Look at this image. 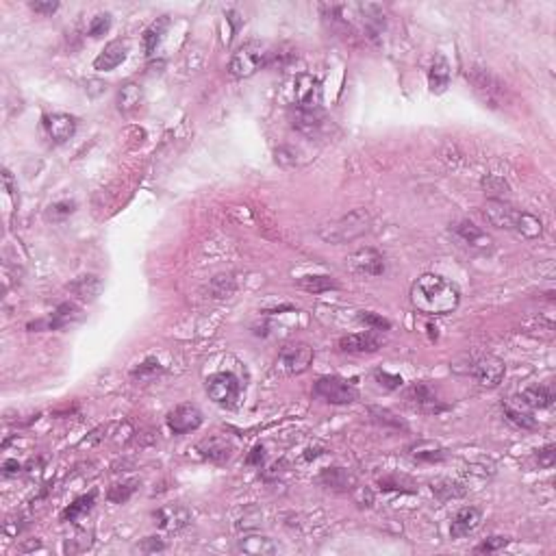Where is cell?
I'll use <instances>...</instances> for the list:
<instances>
[{
	"label": "cell",
	"mask_w": 556,
	"mask_h": 556,
	"mask_svg": "<svg viewBox=\"0 0 556 556\" xmlns=\"http://www.w3.org/2000/svg\"><path fill=\"white\" fill-rule=\"evenodd\" d=\"M408 300L422 315H448L456 311L460 302L458 287L439 274H422L411 285Z\"/></svg>",
	"instance_id": "obj_1"
},
{
	"label": "cell",
	"mask_w": 556,
	"mask_h": 556,
	"mask_svg": "<svg viewBox=\"0 0 556 556\" xmlns=\"http://www.w3.org/2000/svg\"><path fill=\"white\" fill-rule=\"evenodd\" d=\"M483 215L491 226L515 230L518 235L526 240H537L543 233V222L537 215L508 205L506 200H487L483 205Z\"/></svg>",
	"instance_id": "obj_2"
},
{
	"label": "cell",
	"mask_w": 556,
	"mask_h": 556,
	"mask_svg": "<svg viewBox=\"0 0 556 556\" xmlns=\"http://www.w3.org/2000/svg\"><path fill=\"white\" fill-rule=\"evenodd\" d=\"M369 228H372V215H369V211L354 209L331 224H324L319 228V237L326 244H348L365 235Z\"/></svg>",
	"instance_id": "obj_3"
},
{
	"label": "cell",
	"mask_w": 556,
	"mask_h": 556,
	"mask_svg": "<svg viewBox=\"0 0 556 556\" xmlns=\"http://www.w3.org/2000/svg\"><path fill=\"white\" fill-rule=\"evenodd\" d=\"M463 359H465V363H463V367H454V372L476 379L480 387L493 389L504 381L506 365L502 359L493 354H465Z\"/></svg>",
	"instance_id": "obj_4"
},
{
	"label": "cell",
	"mask_w": 556,
	"mask_h": 556,
	"mask_svg": "<svg viewBox=\"0 0 556 556\" xmlns=\"http://www.w3.org/2000/svg\"><path fill=\"white\" fill-rule=\"evenodd\" d=\"M272 55L274 51H269L265 43L261 41H248L233 53L228 63V72L235 78H248L252 74H257L261 68L272 63Z\"/></svg>",
	"instance_id": "obj_5"
},
{
	"label": "cell",
	"mask_w": 556,
	"mask_h": 556,
	"mask_svg": "<svg viewBox=\"0 0 556 556\" xmlns=\"http://www.w3.org/2000/svg\"><path fill=\"white\" fill-rule=\"evenodd\" d=\"M313 396L329 404H350L359 400V389L339 376H321L313 385Z\"/></svg>",
	"instance_id": "obj_6"
},
{
	"label": "cell",
	"mask_w": 556,
	"mask_h": 556,
	"mask_svg": "<svg viewBox=\"0 0 556 556\" xmlns=\"http://www.w3.org/2000/svg\"><path fill=\"white\" fill-rule=\"evenodd\" d=\"M311 363H313V348L309 344L298 341V344L283 346V350L278 352V359H276V369L287 376H298V374L307 372Z\"/></svg>",
	"instance_id": "obj_7"
},
{
	"label": "cell",
	"mask_w": 556,
	"mask_h": 556,
	"mask_svg": "<svg viewBox=\"0 0 556 556\" xmlns=\"http://www.w3.org/2000/svg\"><path fill=\"white\" fill-rule=\"evenodd\" d=\"M207 393L209 398L220 406H235L242 396V383L235 374L230 372H217L207 379Z\"/></svg>",
	"instance_id": "obj_8"
},
{
	"label": "cell",
	"mask_w": 556,
	"mask_h": 556,
	"mask_svg": "<svg viewBox=\"0 0 556 556\" xmlns=\"http://www.w3.org/2000/svg\"><path fill=\"white\" fill-rule=\"evenodd\" d=\"M450 233L463 246H468L472 250H478V252H491L493 250V237L487 233V230H483L480 226H476L470 220H458V222L450 224Z\"/></svg>",
	"instance_id": "obj_9"
},
{
	"label": "cell",
	"mask_w": 556,
	"mask_h": 556,
	"mask_svg": "<svg viewBox=\"0 0 556 556\" xmlns=\"http://www.w3.org/2000/svg\"><path fill=\"white\" fill-rule=\"evenodd\" d=\"M465 76H468V81L474 85V89L478 91V94L485 98V101H489L493 107L495 105H500V101L506 96V85L495 76V74H491L489 70H485V68H470L468 72H465Z\"/></svg>",
	"instance_id": "obj_10"
},
{
	"label": "cell",
	"mask_w": 556,
	"mask_h": 556,
	"mask_svg": "<svg viewBox=\"0 0 556 556\" xmlns=\"http://www.w3.org/2000/svg\"><path fill=\"white\" fill-rule=\"evenodd\" d=\"M294 107L307 111H321V83L311 74L296 76L294 83Z\"/></svg>",
	"instance_id": "obj_11"
},
{
	"label": "cell",
	"mask_w": 556,
	"mask_h": 556,
	"mask_svg": "<svg viewBox=\"0 0 556 556\" xmlns=\"http://www.w3.org/2000/svg\"><path fill=\"white\" fill-rule=\"evenodd\" d=\"M165 424L174 435H187L202 426V411L196 404H178L168 413Z\"/></svg>",
	"instance_id": "obj_12"
},
{
	"label": "cell",
	"mask_w": 556,
	"mask_h": 556,
	"mask_svg": "<svg viewBox=\"0 0 556 556\" xmlns=\"http://www.w3.org/2000/svg\"><path fill=\"white\" fill-rule=\"evenodd\" d=\"M350 269L361 276H381L385 272V257L374 248H361L350 259Z\"/></svg>",
	"instance_id": "obj_13"
},
{
	"label": "cell",
	"mask_w": 556,
	"mask_h": 556,
	"mask_svg": "<svg viewBox=\"0 0 556 556\" xmlns=\"http://www.w3.org/2000/svg\"><path fill=\"white\" fill-rule=\"evenodd\" d=\"M43 128L51 142L66 144L68 139L76 133V120L68 113H53L43 118Z\"/></svg>",
	"instance_id": "obj_14"
},
{
	"label": "cell",
	"mask_w": 556,
	"mask_h": 556,
	"mask_svg": "<svg viewBox=\"0 0 556 556\" xmlns=\"http://www.w3.org/2000/svg\"><path fill=\"white\" fill-rule=\"evenodd\" d=\"M383 348V337L376 331H365V333H354L346 335L339 339V350L352 352V354H363V352H376Z\"/></svg>",
	"instance_id": "obj_15"
},
{
	"label": "cell",
	"mask_w": 556,
	"mask_h": 556,
	"mask_svg": "<svg viewBox=\"0 0 556 556\" xmlns=\"http://www.w3.org/2000/svg\"><path fill=\"white\" fill-rule=\"evenodd\" d=\"M480 522H483L480 508H476V506L460 508L452 520V528H450L452 539H465V537L474 535L480 528Z\"/></svg>",
	"instance_id": "obj_16"
},
{
	"label": "cell",
	"mask_w": 556,
	"mask_h": 556,
	"mask_svg": "<svg viewBox=\"0 0 556 556\" xmlns=\"http://www.w3.org/2000/svg\"><path fill=\"white\" fill-rule=\"evenodd\" d=\"M292 126L307 135V137H319L326 128V118L321 111H307V109H292Z\"/></svg>",
	"instance_id": "obj_17"
},
{
	"label": "cell",
	"mask_w": 556,
	"mask_h": 556,
	"mask_svg": "<svg viewBox=\"0 0 556 556\" xmlns=\"http://www.w3.org/2000/svg\"><path fill=\"white\" fill-rule=\"evenodd\" d=\"M406 400H408L415 408H420V411H424V413H441V411L448 408V406L435 396V391H433L428 385H424V383L413 385V387L408 389V393H406Z\"/></svg>",
	"instance_id": "obj_18"
},
{
	"label": "cell",
	"mask_w": 556,
	"mask_h": 556,
	"mask_svg": "<svg viewBox=\"0 0 556 556\" xmlns=\"http://www.w3.org/2000/svg\"><path fill=\"white\" fill-rule=\"evenodd\" d=\"M126 53H128V43L122 41V39H115V41H109L103 53L96 57L94 61V68L101 70V72H109V70H115L124 59H126Z\"/></svg>",
	"instance_id": "obj_19"
},
{
	"label": "cell",
	"mask_w": 556,
	"mask_h": 556,
	"mask_svg": "<svg viewBox=\"0 0 556 556\" xmlns=\"http://www.w3.org/2000/svg\"><path fill=\"white\" fill-rule=\"evenodd\" d=\"M153 518L157 520V526L163 528V530H180L182 526H187V522H190L187 508H182L178 504L159 508V511H155Z\"/></svg>",
	"instance_id": "obj_20"
},
{
	"label": "cell",
	"mask_w": 556,
	"mask_h": 556,
	"mask_svg": "<svg viewBox=\"0 0 556 556\" xmlns=\"http://www.w3.org/2000/svg\"><path fill=\"white\" fill-rule=\"evenodd\" d=\"M448 85H450V63L443 55H437L428 72V87L433 94H443Z\"/></svg>",
	"instance_id": "obj_21"
},
{
	"label": "cell",
	"mask_w": 556,
	"mask_h": 556,
	"mask_svg": "<svg viewBox=\"0 0 556 556\" xmlns=\"http://www.w3.org/2000/svg\"><path fill=\"white\" fill-rule=\"evenodd\" d=\"M520 402L528 408H550L554 404V391L547 385H535L520 393Z\"/></svg>",
	"instance_id": "obj_22"
},
{
	"label": "cell",
	"mask_w": 556,
	"mask_h": 556,
	"mask_svg": "<svg viewBox=\"0 0 556 556\" xmlns=\"http://www.w3.org/2000/svg\"><path fill=\"white\" fill-rule=\"evenodd\" d=\"M81 317V311H78V307H74V304H70V302H66V304H61L55 313H53V317L48 319V321H43V324H35V329H39V326H46L48 331H59V329H66V326H70L72 321H76Z\"/></svg>",
	"instance_id": "obj_23"
},
{
	"label": "cell",
	"mask_w": 556,
	"mask_h": 556,
	"mask_svg": "<svg viewBox=\"0 0 556 556\" xmlns=\"http://www.w3.org/2000/svg\"><path fill=\"white\" fill-rule=\"evenodd\" d=\"M319 483L324 487H331V489H339V491H346V489H354L356 485V478L348 472V470H341V468H331V470H324L321 476H319Z\"/></svg>",
	"instance_id": "obj_24"
},
{
	"label": "cell",
	"mask_w": 556,
	"mask_h": 556,
	"mask_svg": "<svg viewBox=\"0 0 556 556\" xmlns=\"http://www.w3.org/2000/svg\"><path fill=\"white\" fill-rule=\"evenodd\" d=\"M101 289H103V283H101V278L94 276V274L81 276V278H76V281L70 285V292L76 294L81 300H87V302L96 300V296L101 294Z\"/></svg>",
	"instance_id": "obj_25"
},
{
	"label": "cell",
	"mask_w": 556,
	"mask_h": 556,
	"mask_svg": "<svg viewBox=\"0 0 556 556\" xmlns=\"http://www.w3.org/2000/svg\"><path fill=\"white\" fill-rule=\"evenodd\" d=\"M142 98H144L142 87H139L137 83H126L118 91V109L122 113H130L142 105Z\"/></svg>",
	"instance_id": "obj_26"
},
{
	"label": "cell",
	"mask_w": 556,
	"mask_h": 556,
	"mask_svg": "<svg viewBox=\"0 0 556 556\" xmlns=\"http://www.w3.org/2000/svg\"><path fill=\"white\" fill-rule=\"evenodd\" d=\"M230 448L224 439H220V437H211V439H205V441H200L198 443V452L205 456V458H209V460H215V463H222V460H226L228 456H230Z\"/></svg>",
	"instance_id": "obj_27"
},
{
	"label": "cell",
	"mask_w": 556,
	"mask_h": 556,
	"mask_svg": "<svg viewBox=\"0 0 556 556\" xmlns=\"http://www.w3.org/2000/svg\"><path fill=\"white\" fill-rule=\"evenodd\" d=\"M240 547L246 552V554H254V556H263V554H276L278 552V545L267 539V537H259V535H252V537H244L240 541Z\"/></svg>",
	"instance_id": "obj_28"
},
{
	"label": "cell",
	"mask_w": 556,
	"mask_h": 556,
	"mask_svg": "<svg viewBox=\"0 0 556 556\" xmlns=\"http://www.w3.org/2000/svg\"><path fill=\"white\" fill-rule=\"evenodd\" d=\"M94 502H96V491H89L87 495L76 498V500L66 508V511H63V520H66V522H78L85 513L91 511Z\"/></svg>",
	"instance_id": "obj_29"
},
{
	"label": "cell",
	"mask_w": 556,
	"mask_h": 556,
	"mask_svg": "<svg viewBox=\"0 0 556 556\" xmlns=\"http://www.w3.org/2000/svg\"><path fill=\"white\" fill-rule=\"evenodd\" d=\"M300 287L311 294H321L329 289H339V283L333 276H304L300 281Z\"/></svg>",
	"instance_id": "obj_30"
},
{
	"label": "cell",
	"mask_w": 556,
	"mask_h": 556,
	"mask_svg": "<svg viewBox=\"0 0 556 556\" xmlns=\"http://www.w3.org/2000/svg\"><path fill=\"white\" fill-rule=\"evenodd\" d=\"M480 185H483L485 194L491 196L489 200H504V196L508 194V182L498 174H487Z\"/></svg>",
	"instance_id": "obj_31"
},
{
	"label": "cell",
	"mask_w": 556,
	"mask_h": 556,
	"mask_svg": "<svg viewBox=\"0 0 556 556\" xmlns=\"http://www.w3.org/2000/svg\"><path fill=\"white\" fill-rule=\"evenodd\" d=\"M163 372V367H161V363L157 361V359H146L142 365H137L133 372H130V379L133 381H139V383H144V381H150V379H155L157 374H161Z\"/></svg>",
	"instance_id": "obj_32"
},
{
	"label": "cell",
	"mask_w": 556,
	"mask_h": 556,
	"mask_svg": "<svg viewBox=\"0 0 556 556\" xmlns=\"http://www.w3.org/2000/svg\"><path fill=\"white\" fill-rule=\"evenodd\" d=\"M504 413H506V417L511 420L515 426H520V428H526V431H532V428H537V420L530 415V413H526V411H520V408H515V406H511V404H506L504 406Z\"/></svg>",
	"instance_id": "obj_33"
},
{
	"label": "cell",
	"mask_w": 556,
	"mask_h": 556,
	"mask_svg": "<svg viewBox=\"0 0 556 556\" xmlns=\"http://www.w3.org/2000/svg\"><path fill=\"white\" fill-rule=\"evenodd\" d=\"M369 415H372V420L381 426H393V428H404V422L400 420V417L389 411V408H379V406H372L369 408Z\"/></svg>",
	"instance_id": "obj_34"
},
{
	"label": "cell",
	"mask_w": 556,
	"mask_h": 556,
	"mask_svg": "<svg viewBox=\"0 0 556 556\" xmlns=\"http://www.w3.org/2000/svg\"><path fill=\"white\" fill-rule=\"evenodd\" d=\"M433 493L439 500H450V498H460L465 493V489H463V485L452 483V480H437V483H433Z\"/></svg>",
	"instance_id": "obj_35"
},
{
	"label": "cell",
	"mask_w": 556,
	"mask_h": 556,
	"mask_svg": "<svg viewBox=\"0 0 556 556\" xmlns=\"http://www.w3.org/2000/svg\"><path fill=\"white\" fill-rule=\"evenodd\" d=\"M165 26H168V20H159L144 33V43H146V53L148 55H153L157 51V43L161 41V35H163Z\"/></svg>",
	"instance_id": "obj_36"
},
{
	"label": "cell",
	"mask_w": 556,
	"mask_h": 556,
	"mask_svg": "<svg viewBox=\"0 0 556 556\" xmlns=\"http://www.w3.org/2000/svg\"><path fill=\"white\" fill-rule=\"evenodd\" d=\"M359 321L365 324L369 331H389V329H391V321H389V319H385L383 315H376V313H369V311L361 313V315H359Z\"/></svg>",
	"instance_id": "obj_37"
},
{
	"label": "cell",
	"mask_w": 556,
	"mask_h": 556,
	"mask_svg": "<svg viewBox=\"0 0 556 556\" xmlns=\"http://www.w3.org/2000/svg\"><path fill=\"white\" fill-rule=\"evenodd\" d=\"M111 29V16L109 14H98L89 24V35L91 37H103Z\"/></svg>",
	"instance_id": "obj_38"
},
{
	"label": "cell",
	"mask_w": 556,
	"mask_h": 556,
	"mask_svg": "<svg viewBox=\"0 0 556 556\" xmlns=\"http://www.w3.org/2000/svg\"><path fill=\"white\" fill-rule=\"evenodd\" d=\"M135 491V483H124V485H113L109 491V500L115 504H122L130 498V493Z\"/></svg>",
	"instance_id": "obj_39"
},
{
	"label": "cell",
	"mask_w": 556,
	"mask_h": 556,
	"mask_svg": "<svg viewBox=\"0 0 556 556\" xmlns=\"http://www.w3.org/2000/svg\"><path fill=\"white\" fill-rule=\"evenodd\" d=\"M374 379L379 381V385H383L385 389H400L402 387V379L400 376H396V374H389V372H385V369H376L374 372Z\"/></svg>",
	"instance_id": "obj_40"
},
{
	"label": "cell",
	"mask_w": 556,
	"mask_h": 556,
	"mask_svg": "<svg viewBox=\"0 0 556 556\" xmlns=\"http://www.w3.org/2000/svg\"><path fill=\"white\" fill-rule=\"evenodd\" d=\"M508 543V539L506 537H489L487 541H483L478 547H476V552H480V554H491V552H498V550H502L504 545Z\"/></svg>",
	"instance_id": "obj_41"
},
{
	"label": "cell",
	"mask_w": 556,
	"mask_h": 556,
	"mask_svg": "<svg viewBox=\"0 0 556 556\" xmlns=\"http://www.w3.org/2000/svg\"><path fill=\"white\" fill-rule=\"evenodd\" d=\"M556 448L550 443V446H545V448H541V450H537V460H539V465L541 468H552L554 465V458H556V452H554Z\"/></svg>",
	"instance_id": "obj_42"
},
{
	"label": "cell",
	"mask_w": 556,
	"mask_h": 556,
	"mask_svg": "<svg viewBox=\"0 0 556 556\" xmlns=\"http://www.w3.org/2000/svg\"><path fill=\"white\" fill-rule=\"evenodd\" d=\"M31 9L35 14H41V16H53L59 9V3H53V0H48V3H43V0H35V3H31Z\"/></svg>",
	"instance_id": "obj_43"
},
{
	"label": "cell",
	"mask_w": 556,
	"mask_h": 556,
	"mask_svg": "<svg viewBox=\"0 0 556 556\" xmlns=\"http://www.w3.org/2000/svg\"><path fill=\"white\" fill-rule=\"evenodd\" d=\"M413 456L417 460H441L446 454L441 448H431V450H417V452H413Z\"/></svg>",
	"instance_id": "obj_44"
},
{
	"label": "cell",
	"mask_w": 556,
	"mask_h": 556,
	"mask_svg": "<svg viewBox=\"0 0 556 556\" xmlns=\"http://www.w3.org/2000/svg\"><path fill=\"white\" fill-rule=\"evenodd\" d=\"M163 547H165V543L159 541L157 537H148V539H144L142 545H139V550H142V552H161Z\"/></svg>",
	"instance_id": "obj_45"
},
{
	"label": "cell",
	"mask_w": 556,
	"mask_h": 556,
	"mask_svg": "<svg viewBox=\"0 0 556 556\" xmlns=\"http://www.w3.org/2000/svg\"><path fill=\"white\" fill-rule=\"evenodd\" d=\"M51 209H53V217H59V215H70V213H74L76 205L70 202V200H66V202H57V205L51 207Z\"/></svg>",
	"instance_id": "obj_46"
},
{
	"label": "cell",
	"mask_w": 556,
	"mask_h": 556,
	"mask_svg": "<svg viewBox=\"0 0 556 556\" xmlns=\"http://www.w3.org/2000/svg\"><path fill=\"white\" fill-rule=\"evenodd\" d=\"M263 448L261 446H257L254 450H252V454L248 456V463H252V465H261V463H263Z\"/></svg>",
	"instance_id": "obj_47"
},
{
	"label": "cell",
	"mask_w": 556,
	"mask_h": 556,
	"mask_svg": "<svg viewBox=\"0 0 556 556\" xmlns=\"http://www.w3.org/2000/svg\"><path fill=\"white\" fill-rule=\"evenodd\" d=\"M5 474H14V472H18L20 470V463L18 460H5Z\"/></svg>",
	"instance_id": "obj_48"
}]
</instances>
